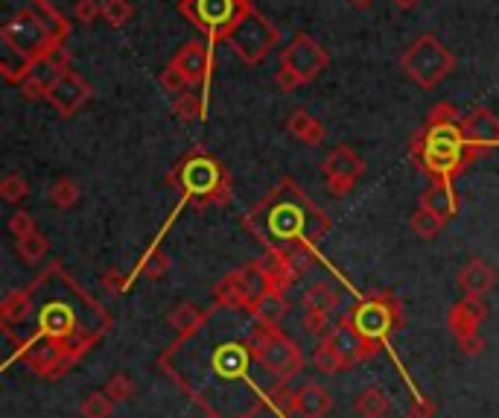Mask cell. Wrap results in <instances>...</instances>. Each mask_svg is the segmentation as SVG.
<instances>
[{"label":"cell","instance_id":"1","mask_svg":"<svg viewBox=\"0 0 499 418\" xmlns=\"http://www.w3.org/2000/svg\"><path fill=\"white\" fill-rule=\"evenodd\" d=\"M68 33L71 24L47 0H38L30 9H18L0 27V42L6 47L4 59H0L4 80L12 85H21L38 64L62 53Z\"/></svg>","mask_w":499,"mask_h":418},{"label":"cell","instance_id":"2","mask_svg":"<svg viewBox=\"0 0 499 418\" xmlns=\"http://www.w3.org/2000/svg\"><path fill=\"white\" fill-rule=\"evenodd\" d=\"M248 226L269 243V249H283L289 255H295L293 249H304V246H312L319 240L321 234L331 228V219H327L293 181L283 179L269 199L260 208H254L252 217H248Z\"/></svg>","mask_w":499,"mask_h":418},{"label":"cell","instance_id":"3","mask_svg":"<svg viewBox=\"0 0 499 418\" xmlns=\"http://www.w3.org/2000/svg\"><path fill=\"white\" fill-rule=\"evenodd\" d=\"M412 159L432 179L450 181L456 173L476 161L470 143L462 129V114H458L450 102H438L436 109L427 114L424 126L415 132L412 141Z\"/></svg>","mask_w":499,"mask_h":418},{"label":"cell","instance_id":"4","mask_svg":"<svg viewBox=\"0 0 499 418\" xmlns=\"http://www.w3.org/2000/svg\"><path fill=\"white\" fill-rule=\"evenodd\" d=\"M169 181L187 196V199L199 205H226L231 196V176L222 167L216 155L205 152L202 147L190 150L184 159L176 164Z\"/></svg>","mask_w":499,"mask_h":418},{"label":"cell","instance_id":"5","mask_svg":"<svg viewBox=\"0 0 499 418\" xmlns=\"http://www.w3.org/2000/svg\"><path fill=\"white\" fill-rule=\"evenodd\" d=\"M248 355L257 360L269 374L278 377L281 384H289L295 374L304 369V357H301L298 345L289 339L278 325L257 322V328L248 334Z\"/></svg>","mask_w":499,"mask_h":418},{"label":"cell","instance_id":"6","mask_svg":"<svg viewBox=\"0 0 499 418\" xmlns=\"http://www.w3.org/2000/svg\"><path fill=\"white\" fill-rule=\"evenodd\" d=\"M252 9L254 0H178V15L187 18L207 38V44L228 42L236 24Z\"/></svg>","mask_w":499,"mask_h":418},{"label":"cell","instance_id":"7","mask_svg":"<svg viewBox=\"0 0 499 418\" xmlns=\"http://www.w3.org/2000/svg\"><path fill=\"white\" fill-rule=\"evenodd\" d=\"M400 71L420 88H436L441 85L446 76L456 71V56L450 53L438 35L424 33L406 47V53L400 56Z\"/></svg>","mask_w":499,"mask_h":418},{"label":"cell","instance_id":"8","mask_svg":"<svg viewBox=\"0 0 499 418\" xmlns=\"http://www.w3.org/2000/svg\"><path fill=\"white\" fill-rule=\"evenodd\" d=\"M327 64H331V53H327L312 35L298 33L293 42L283 47L274 83H278L281 91L289 94V91H295L301 85L312 83L315 76H321L327 71Z\"/></svg>","mask_w":499,"mask_h":418},{"label":"cell","instance_id":"9","mask_svg":"<svg viewBox=\"0 0 499 418\" xmlns=\"http://www.w3.org/2000/svg\"><path fill=\"white\" fill-rule=\"evenodd\" d=\"M228 44L245 64L254 68V64L266 62V56L281 44V30L274 27L266 15H260L257 9H252L240 24H236V30L228 35Z\"/></svg>","mask_w":499,"mask_h":418},{"label":"cell","instance_id":"10","mask_svg":"<svg viewBox=\"0 0 499 418\" xmlns=\"http://www.w3.org/2000/svg\"><path fill=\"white\" fill-rule=\"evenodd\" d=\"M91 97H94V88H91L85 76L76 73L73 68H64L56 80H53L50 91L44 94V100L50 102V109L56 112L59 117H64V121L79 114V109H82Z\"/></svg>","mask_w":499,"mask_h":418},{"label":"cell","instance_id":"11","mask_svg":"<svg viewBox=\"0 0 499 418\" xmlns=\"http://www.w3.org/2000/svg\"><path fill=\"white\" fill-rule=\"evenodd\" d=\"M321 173H324V181H327V188H331L333 196H345L362 179L365 161L360 159V152H353L350 147H336L324 159Z\"/></svg>","mask_w":499,"mask_h":418},{"label":"cell","instance_id":"12","mask_svg":"<svg viewBox=\"0 0 499 418\" xmlns=\"http://www.w3.org/2000/svg\"><path fill=\"white\" fill-rule=\"evenodd\" d=\"M327 343H331L336 348V355L345 360L348 365L353 363H360V360H368V357H374L377 355V339L371 336H365L360 328H357V322H353L350 313H345L339 322H336V328L324 336Z\"/></svg>","mask_w":499,"mask_h":418},{"label":"cell","instance_id":"13","mask_svg":"<svg viewBox=\"0 0 499 418\" xmlns=\"http://www.w3.org/2000/svg\"><path fill=\"white\" fill-rule=\"evenodd\" d=\"M176 62L178 68L184 71V76L190 80L193 88H199L207 94L210 88V71H214V44L205 42H184L178 47V53L169 59Z\"/></svg>","mask_w":499,"mask_h":418},{"label":"cell","instance_id":"14","mask_svg":"<svg viewBox=\"0 0 499 418\" xmlns=\"http://www.w3.org/2000/svg\"><path fill=\"white\" fill-rule=\"evenodd\" d=\"M353 322H357V328L371 336V339H383L391 328H394V319H398V310H394V302L389 296L383 298H368V302H362L357 310L350 313Z\"/></svg>","mask_w":499,"mask_h":418},{"label":"cell","instance_id":"15","mask_svg":"<svg viewBox=\"0 0 499 418\" xmlns=\"http://www.w3.org/2000/svg\"><path fill=\"white\" fill-rule=\"evenodd\" d=\"M462 129H465V138L476 159L485 150H491L499 143V117L485 106H476L473 112L462 114Z\"/></svg>","mask_w":499,"mask_h":418},{"label":"cell","instance_id":"16","mask_svg":"<svg viewBox=\"0 0 499 418\" xmlns=\"http://www.w3.org/2000/svg\"><path fill=\"white\" fill-rule=\"evenodd\" d=\"M488 316V307H485L482 296H465L462 302H456L450 310H446V328L453 331L456 339L479 334V325Z\"/></svg>","mask_w":499,"mask_h":418},{"label":"cell","instance_id":"17","mask_svg":"<svg viewBox=\"0 0 499 418\" xmlns=\"http://www.w3.org/2000/svg\"><path fill=\"white\" fill-rule=\"evenodd\" d=\"M458 287L465 296H488L496 287V269L491 264H485L482 258H473L458 269Z\"/></svg>","mask_w":499,"mask_h":418},{"label":"cell","instance_id":"18","mask_svg":"<svg viewBox=\"0 0 499 418\" xmlns=\"http://www.w3.org/2000/svg\"><path fill=\"white\" fill-rule=\"evenodd\" d=\"M333 410V395L319 384H304L295 392V413L301 418H324Z\"/></svg>","mask_w":499,"mask_h":418},{"label":"cell","instance_id":"19","mask_svg":"<svg viewBox=\"0 0 499 418\" xmlns=\"http://www.w3.org/2000/svg\"><path fill=\"white\" fill-rule=\"evenodd\" d=\"M420 205H427L432 214H438L446 223L456 217V208H458L450 181H444V179H432V185L424 190V196H420Z\"/></svg>","mask_w":499,"mask_h":418},{"label":"cell","instance_id":"20","mask_svg":"<svg viewBox=\"0 0 499 418\" xmlns=\"http://www.w3.org/2000/svg\"><path fill=\"white\" fill-rule=\"evenodd\" d=\"M286 132L293 135L295 141L307 143V147H319V143H324V138H327L324 126L315 121L310 112H304V109H295L293 114H289Z\"/></svg>","mask_w":499,"mask_h":418},{"label":"cell","instance_id":"21","mask_svg":"<svg viewBox=\"0 0 499 418\" xmlns=\"http://www.w3.org/2000/svg\"><path fill=\"white\" fill-rule=\"evenodd\" d=\"M216 305L219 307H231V310H248V290H245V276L243 269L228 272L226 278L216 287Z\"/></svg>","mask_w":499,"mask_h":418},{"label":"cell","instance_id":"22","mask_svg":"<svg viewBox=\"0 0 499 418\" xmlns=\"http://www.w3.org/2000/svg\"><path fill=\"white\" fill-rule=\"evenodd\" d=\"M339 305V296L336 290L327 281L312 284L310 290L301 298V313H319V316H331Z\"/></svg>","mask_w":499,"mask_h":418},{"label":"cell","instance_id":"23","mask_svg":"<svg viewBox=\"0 0 499 418\" xmlns=\"http://www.w3.org/2000/svg\"><path fill=\"white\" fill-rule=\"evenodd\" d=\"M248 345H222L216 348V355H214V369L222 374V377H234V374H240L245 369V363H248Z\"/></svg>","mask_w":499,"mask_h":418},{"label":"cell","instance_id":"24","mask_svg":"<svg viewBox=\"0 0 499 418\" xmlns=\"http://www.w3.org/2000/svg\"><path fill=\"white\" fill-rule=\"evenodd\" d=\"M169 325H173L181 336H190L205 325V310H199L193 302H178L169 310Z\"/></svg>","mask_w":499,"mask_h":418},{"label":"cell","instance_id":"25","mask_svg":"<svg viewBox=\"0 0 499 418\" xmlns=\"http://www.w3.org/2000/svg\"><path fill=\"white\" fill-rule=\"evenodd\" d=\"M173 114L178 117L181 123H193V121H202L205 117V91H184V94L176 97L173 102Z\"/></svg>","mask_w":499,"mask_h":418},{"label":"cell","instance_id":"26","mask_svg":"<svg viewBox=\"0 0 499 418\" xmlns=\"http://www.w3.org/2000/svg\"><path fill=\"white\" fill-rule=\"evenodd\" d=\"M389 395L379 386H368L357 395V413L362 418H386L389 415Z\"/></svg>","mask_w":499,"mask_h":418},{"label":"cell","instance_id":"27","mask_svg":"<svg viewBox=\"0 0 499 418\" xmlns=\"http://www.w3.org/2000/svg\"><path fill=\"white\" fill-rule=\"evenodd\" d=\"M409 226H412V234L417 240H436L441 234V228L446 226V219H441L438 214H432L427 205H417V211L412 214Z\"/></svg>","mask_w":499,"mask_h":418},{"label":"cell","instance_id":"28","mask_svg":"<svg viewBox=\"0 0 499 418\" xmlns=\"http://www.w3.org/2000/svg\"><path fill=\"white\" fill-rule=\"evenodd\" d=\"M15 252H18V258L24 260V264H42V260L47 258V252H50V240L44 238L42 231H33V234H26V238L15 240Z\"/></svg>","mask_w":499,"mask_h":418},{"label":"cell","instance_id":"29","mask_svg":"<svg viewBox=\"0 0 499 418\" xmlns=\"http://www.w3.org/2000/svg\"><path fill=\"white\" fill-rule=\"evenodd\" d=\"M71 325H73V313L68 305H47L42 310V328L53 336H62V334H71Z\"/></svg>","mask_w":499,"mask_h":418},{"label":"cell","instance_id":"30","mask_svg":"<svg viewBox=\"0 0 499 418\" xmlns=\"http://www.w3.org/2000/svg\"><path fill=\"white\" fill-rule=\"evenodd\" d=\"M47 199H50L53 208H59V211H71V208L79 202V185L71 176H62L50 185Z\"/></svg>","mask_w":499,"mask_h":418},{"label":"cell","instance_id":"31","mask_svg":"<svg viewBox=\"0 0 499 418\" xmlns=\"http://www.w3.org/2000/svg\"><path fill=\"white\" fill-rule=\"evenodd\" d=\"M286 310H289V305H286V298H283V293H269L263 302L257 305V310H254V316H257V322H269V325H278L283 316H286Z\"/></svg>","mask_w":499,"mask_h":418},{"label":"cell","instance_id":"32","mask_svg":"<svg viewBox=\"0 0 499 418\" xmlns=\"http://www.w3.org/2000/svg\"><path fill=\"white\" fill-rule=\"evenodd\" d=\"M312 363H315V369H319L321 374H339L341 369H348V363L336 355V348L327 343V339H321L319 348H315Z\"/></svg>","mask_w":499,"mask_h":418},{"label":"cell","instance_id":"33","mask_svg":"<svg viewBox=\"0 0 499 418\" xmlns=\"http://www.w3.org/2000/svg\"><path fill=\"white\" fill-rule=\"evenodd\" d=\"M135 15V6L129 4V0H102V18L109 27H126Z\"/></svg>","mask_w":499,"mask_h":418},{"label":"cell","instance_id":"34","mask_svg":"<svg viewBox=\"0 0 499 418\" xmlns=\"http://www.w3.org/2000/svg\"><path fill=\"white\" fill-rule=\"evenodd\" d=\"M33 302H30V293H24V290H15V293H9L6 296V302L0 305V316H4L6 322H21L26 313H30Z\"/></svg>","mask_w":499,"mask_h":418},{"label":"cell","instance_id":"35","mask_svg":"<svg viewBox=\"0 0 499 418\" xmlns=\"http://www.w3.org/2000/svg\"><path fill=\"white\" fill-rule=\"evenodd\" d=\"M158 83H161V88L167 91V94H184V91H190L193 85H190V80L184 76V71L178 68L176 62H169L167 68L161 71V76H158Z\"/></svg>","mask_w":499,"mask_h":418},{"label":"cell","instance_id":"36","mask_svg":"<svg viewBox=\"0 0 499 418\" xmlns=\"http://www.w3.org/2000/svg\"><path fill=\"white\" fill-rule=\"evenodd\" d=\"M111 403L114 401L105 395V392H91V395L82 398V407H79V413H82L85 418H109Z\"/></svg>","mask_w":499,"mask_h":418},{"label":"cell","instance_id":"37","mask_svg":"<svg viewBox=\"0 0 499 418\" xmlns=\"http://www.w3.org/2000/svg\"><path fill=\"white\" fill-rule=\"evenodd\" d=\"M26 193H30V185H26V179L21 173H9V176H4V181H0V196L12 205L24 202Z\"/></svg>","mask_w":499,"mask_h":418},{"label":"cell","instance_id":"38","mask_svg":"<svg viewBox=\"0 0 499 418\" xmlns=\"http://www.w3.org/2000/svg\"><path fill=\"white\" fill-rule=\"evenodd\" d=\"M105 395H109L111 401H129L131 395H135V381L126 374V372H117L109 377V384H105Z\"/></svg>","mask_w":499,"mask_h":418},{"label":"cell","instance_id":"39","mask_svg":"<svg viewBox=\"0 0 499 418\" xmlns=\"http://www.w3.org/2000/svg\"><path fill=\"white\" fill-rule=\"evenodd\" d=\"M73 18L79 24H85V27H91V24H94L97 18H102V4H97V0H76Z\"/></svg>","mask_w":499,"mask_h":418},{"label":"cell","instance_id":"40","mask_svg":"<svg viewBox=\"0 0 499 418\" xmlns=\"http://www.w3.org/2000/svg\"><path fill=\"white\" fill-rule=\"evenodd\" d=\"M269 401H272V407H274V410H281V413L295 410V392H289V389H286V384L269 389Z\"/></svg>","mask_w":499,"mask_h":418},{"label":"cell","instance_id":"41","mask_svg":"<svg viewBox=\"0 0 499 418\" xmlns=\"http://www.w3.org/2000/svg\"><path fill=\"white\" fill-rule=\"evenodd\" d=\"M167 269H169V258L161 255V252H155V249H152V255L143 260V267H140L143 276H149V278H161Z\"/></svg>","mask_w":499,"mask_h":418},{"label":"cell","instance_id":"42","mask_svg":"<svg viewBox=\"0 0 499 418\" xmlns=\"http://www.w3.org/2000/svg\"><path fill=\"white\" fill-rule=\"evenodd\" d=\"M9 231L15 234V240H18V238H26V234H33V231H38V228H35L33 214L15 211V214H12V219H9Z\"/></svg>","mask_w":499,"mask_h":418},{"label":"cell","instance_id":"43","mask_svg":"<svg viewBox=\"0 0 499 418\" xmlns=\"http://www.w3.org/2000/svg\"><path fill=\"white\" fill-rule=\"evenodd\" d=\"M327 319H331V316H319V313H301V325H304V328L310 334H315V336H321L327 331Z\"/></svg>","mask_w":499,"mask_h":418},{"label":"cell","instance_id":"44","mask_svg":"<svg viewBox=\"0 0 499 418\" xmlns=\"http://www.w3.org/2000/svg\"><path fill=\"white\" fill-rule=\"evenodd\" d=\"M102 287L109 293H123L126 290V276L123 272H117V269H105L102 272Z\"/></svg>","mask_w":499,"mask_h":418},{"label":"cell","instance_id":"45","mask_svg":"<svg viewBox=\"0 0 499 418\" xmlns=\"http://www.w3.org/2000/svg\"><path fill=\"white\" fill-rule=\"evenodd\" d=\"M458 348L465 351V355H470V357H476V355H482V348H485V339L479 336V334H470V336H462L458 339Z\"/></svg>","mask_w":499,"mask_h":418},{"label":"cell","instance_id":"46","mask_svg":"<svg viewBox=\"0 0 499 418\" xmlns=\"http://www.w3.org/2000/svg\"><path fill=\"white\" fill-rule=\"evenodd\" d=\"M391 4L398 6V9H406V12H409V9H415V6L420 4V0H391Z\"/></svg>","mask_w":499,"mask_h":418},{"label":"cell","instance_id":"47","mask_svg":"<svg viewBox=\"0 0 499 418\" xmlns=\"http://www.w3.org/2000/svg\"><path fill=\"white\" fill-rule=\"evenodd\" d=\"M348 4H350V6H357V9H368V6L374 4V0H348Z\"/></svg>","mask_w":499,"mask_h":418},{"label":"cell","instance_id":"48","mask_svg":"<svg viewBox=\"0 0 499 418\" xmlns=\"http://www.w3.org/2000/svg\"><path fill=\"white\" fill-rule=\"evenodd\" d=\"M240 418H252V415H240Z\"/></svg>","mask_w":499,"mask_h":418},{"label":"cell","instance_id":"49","mask_svg":"<svg viewBox=\"0 0 499 418\" xmlns=\"http://www.w3.org/2000/svg\"><path fill=\"white\" fill-rule=\"evenodd\" d=\"M207 418H216V415H207Z\"/></svg>","mask_w":499,"mask_h":418},{"label":"cell","instance_id":"50","mask_svg":"<svg viewBox=\"0 0 499 418\" xmlns=\"http://www.w3.org/2000/svg\"><path fill=\"white\" fill-rule=\"evenodd\" d=\"M33 4H38V0H33Z\"/></svg>","mask_w":499,"mask_h":418}]
</instances>
